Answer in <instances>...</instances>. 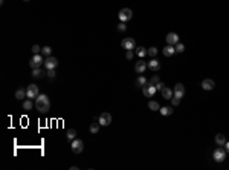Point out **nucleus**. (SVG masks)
<instances>
[{
    "mask_svg": "<svg viewBox=\"0 0 229 170\" xmlns=\"http://www.w3.org/2000/svg\"><path fill=\"white\" fill-rule=\"evenodd\" d=\"M75 136H76V130H75V129H70L69 132H67V139H69V141H73Z\"/></svg>",
    "mask_w": 229,
    "mask_h": 170,
    "instance_id": "nucleus-27",
    "label": "nucleus"
},
{
    "mask_svg": "<svg viewBox=\"0 0 229 170\" xmlns=\"http://www.w3.org/2000/svg\"><path fill=\"white\" fill-rule=\"evenodd\" d=\"M43 63H44V57L42 54H34V57L29 60V66L34 69V68H40Z\"/></svg>",
    "mask_w": 229,
    "mask_h": 170,
    "instance_id": "nucleus-3",
    "label": "nucleus"
},
{
    "mask_svg": "<svg viewBox=\"0 0 229 170\" xmlns=\"http://www.w3.org/2000/svg\"><path fill=\"white\" fill-rule=\"evenodd\" d=\"M46 75L50 78V80H53V78H55V69H49V71L46 72Z\"/></svg>",
    "mask_w": 229,
    "mask_h": 170,
    "instance_id": "nucleus-33",
    "label": "nucleus"
},
{
    "mask_svg": "<svg viewBox=\"0 0 229 170\" xmlns=\"http://www.w3.org/2000/svg\"><path fill=\"white\" fill-rule=\"evenodd\" d=\"M225 147H226V152L229 153V141H226V144H225Z\"/></svg>",
    "mask_w": 229,
    "mask_h": 170,
    "instance_id": "nucleus-38",
    "label": "nucleus"
},
{
    "mask_svg": "<svg viewBox=\"0 0 229 170\" xmlns=\"http://www.w3.org/2000/svg\"><path fill=\"white\" fill-rule=\"evenodd\" d=\"M226 155H228L226 149L217 147V149L214 150V153H212V158H214V161H217V163H223L226 160Z\"/></svg>",
    "mask_w": 229,
    "mask_h": 170,
    "instance_id": "nucleus-2",
    "label": "nucleus"
},
{
    "mask_svg": "<svg viewBox=\"0 0 229 170\" xmlns=\"http://www.w3.org/2000/svg\"><path fill=\"white\" fill-rule=\"evenodd\" d=\"M118 31H119V32H125V31H127V25H125V22H121V23L118 25Z\"/></svg>",
    "mask_w": 229,
    "mask_h": 170,
    "instance_id": "nucleus-31",
    "label": "nucleus"
},
{
    "mask_svg": "<svg viewBox=\"0 0 229 170\" xmlns=\"http://www.w3.org/2000/svg\"><path fill=\"white\" fill-rule=\"evenodd\" d=\"M101 126H109L112 123V115L109 112H102L99 116H98V120H96Z\"/></svg>",
    "mask_w": 229,
    "mask_h": 170,
    "instance_id": "nucleus-7",
    "label": "nucleus"
},
{
    "mask_svg": "<svg viewBox=\"0 0 229 170\" xmlns=\"http://www.w3.org/2000/svg\"><path fill=\"white\" fill-rule=\"evenodd\" d=\"M35 109H37L38 112H42V113L47 112V110L50 109V101H49V97H47V95H44V94H40V95L35 98Z\"/></svg>",
    "mask_w": 229,
    "mask_h": 170,
    "instance_id": "nucleus-1",
    "label": "nucleus"
},
{
    "mask_svg": "<svg viewBox=\"0 0 229 170\" xmlns=\"http://www.w3.org/2000/svg\"><path fill=\"white\" fill-rule=\"evenodd\" d=\"M174 52H176V48H174L173 45H167V46L164 48V55H165V57H171Z\"/></svg>",
    "mask_w": 229,
    "mask_h": 170,
    "instance_id": "nucleus-18",
    "label": "nucleus"
},
{
    "mask_svg": "<svg viewBox=\"0 0 229 170\" xmlns=\"http://www.w3.org/2000/svg\"><path fill=\"white\" fill-rule=\"evenodd\" d=\"M70 147H72V152H73V153H81L83 149H84V142H83V139H76V138H75V139L72 141Z\"/></svg>",
    "mask_w": 229,
    "mask_h": 170,
    "instance_id": "nucleus-8",
    "label": "nucleus"
},
{
    "mask_svg": "<svg viewBox=\"0 0 229 170\" xmlns=\"http://www.w3.org/2000/svg\"><path fill=\"white\" fill-rule=\"evenodd\" d=\"M148 55H150L151 58H156V55H157V48H150V49H148Z\"/></svg>",
    "mask_w": 229,
    "mask_h": 170,
    "instance_id": "nucleus-30",
    "label": "nucleus"
},
{
    "mask_svg": "<svg viewBox=\"0 0 229 170\" xmlns=\"http://www.w3.org/2000/svg\"><path fill=\"white\" fill-rule=\"evenodd\" d=\"M148 54V51L144 48V46H139V48H136V55L138 57H141V58H144L145 55Z\"/></svg>",
    "mask_w": 229,
    "mask_h": 170,
    "instance_id": "nucleus-20",
    "label": "nucleus"
},
{
    "mask_svg": "<svg viewBox=\"0 0 229 170\" xmlns=\"http://www.w3.org/2000/svg\"><path fill=\"white\" fill-rule=\"evenodd\" d=\"M32 107H34V104H32V100H31V98L23 101V109H24V110H31Z\"/></svg>",
    "mask_w": 229,
    "mask_h": 170,
    "instance_id": "nucleus-23",
    "label": "nucleus"
},
{
    "mask_svg": "<svg viewBox=\"0 0 229 170\" xmlns=\"http://www.w3.org/2000/svg\"><path fill=\"white\" fill-rule=\"evenodd\" d=\"M173 92H174V97H179V98H182V97L185 95V86H183L182 83H177L176 86H174Z\"/></svg>",
    "mask_w": 229,
    "mask_h": 170,
    "instance_id": "nucleus-11",
    "label": "nucleus"
},
{
    "mask_svg": "<svg viewBox=\"0 0 229 170\" xmlns=\"http://www.w3.org/2000/svg\"><path fill=\"white\" fill-rule=\"evenodd\" d=\"M159 81H160V78H159V75H157V74H156V75H153V77L150 78V84H153V86H156Z\"/></svg>",
    "mask_w": 229,
    "mask_h": 170,
    "instance_id": "nucleus-29",
    "label": "nucleus"
},
{
    "mask_svg": "<svg viewBox=\"0 0 229 170\" xmlns=\"http://www.w3.org/2000/svg\"><path fill=\"white\" fill-rule=\"evenodd\" d=\"M215 142H217V146H225L226 144V136L223 133H217L215 135Z\"/></svg>",
    "mask_w": 229,
    "mask_h": 170,
    "instance_id": "nucleus-19",
    "label": "nucleus"
},
{
    "mask_svg": "<svg viewBox=\"0 0 229 170\" xmlns=\"http://www.w3.org/2000/svg\"><path fill=\"white\" fill-rule=\"evenodd\" d=\"M44 66H46V71H49V69H57V66H58V60L55 58V57H46V60H44Z\"/></svg>",
    "mask_w": 229,
    "mask_h": 170,
    "instance_id": "nucleus-10",
    "label": "nucleus"
},
{
    "mask_svg": "<svg viewBox=\"0 0 229 170\" xmlns=\"http://www.w3.org/2000/svg\"><path fill=\"white\" fill-rule=\"evenodd\" d=\"M160 94H162V97H164L165 100H171V98L174 97V92H173L170 87H167V86H165L162 90H160Z\"/></svg>",
    "mask_w": 229,
    "mask_h": 170,
    "instance_id": "nucleus-16",
    "label": "nucleus"
},
{
    "mask_svg": "<svg viewBox=\"0 0 229 170\" xmlns=\"http://www.w3.org/2000/svg\"><path fill=\"white\" fill-rule=\"evenodd\" d=\"M121 46H122L124 49H127V51H133V49H136V42H134L131 37H127V38H124V40L121 42Z\"/></svg>",
    "mask_w": 229,
    "mask_h": 170,
    "instance_id": "nucleus-6",
    "label": "nucleus"
},
{
    "mask_svg": "<svg viewBox=\"0 0 229 170\" xmlns=\"http://www.w3.org/2000/svg\"><path fill=\"white\" fill-rule=\"evenodd\" d=\"M147 68H148V64H147L144 60H141V61H138V63H136V66H134V71H136L138 74H144Z\"/></svg>",
    "mask_w": 229,
    "mask_h": 170,
    "instance_id": "nucleus-15",
    "label": "nucleus"
},
{
    "mask_svg": "<svg viewBox=\"0 0 229 170\" xmlns=\"http://www.w3.org/2000/svg\"><path fill=\"white\" fill-rule=\"evenodd\" d=\"M160 113H162V115H171L173 113V107H160Z\"/></svg>",
    "mask_w": 229,
    "mask_h": 170,
    "instance_id": "nucleus-28",
    "label": "nucleus"
},
{
    "mask_svg": "<svg viewBox=\"0 0 229 170\" xmlns=\"http://www.w3.org/2000/svg\"><path fill=\"white\" fill-rule=\"evenodd\" d=\"M50 54H52V48H50V46L42 48V55H43V57H50Z\"/></svg>",
    "mask_w": 229,
    "mask_h": 170,
    "instance_id": "nucleus-24",
    "label": "nucleus"
},
{
    "mask_svg": "<svg viewBox=\"0 0 229 170\" xmlns=\"http://www.w3.org/2000/svg\"><path fill=\"white\" fill-rule=\"evenodd\" d=\"M40 95V90H38V86L37 84H29L28 89H26V97L28 98H37Z\"/></svg>",
    "mask_w": 229,
    "mask_h": 170,
    "instance_id": "nucleus-4",
    "label": "nucleus"
},
{
    "mask_svg": "<svg viewBox=\"0 0 229 170\" xmlns=\"http://www.w3.org/2000/svg\"><path fill=\"white\" fill-rule=\"evenodd\" d=\"M183 51H185V46L182 43H177L176 45V52H183Z\"/></svg>",
    "mask_w": 229,
    "mask_h": 170,
    "instance_id": "nucleus-35",
    "label": "nucleus"
},
{
    "mask_svg": "<svg viewBox=\"0 0 229 170\" xmlns=\"http://www.w3.org/2000/svg\"><path fill=\"white\" fill-rule=\"evenodd\" d=\"M164 87H165V84H164V83H162V81H159V83H157V84H156V89H157V90H162V89H164Z\"/></svg>",
    "mask_w": 229,
    "mask_h": 170,
    "instance_id": "nucleus-37",
    "label": "nucleus"
},
{
    "mask_svg": "<svg viewBox=\"0 0 229 170\" xmlns=\"http://www.w3.org/2000/svg\"><path fill=\"white\" fill-rule=\"evenodd\" d=\"M46 72H47V71H44V69H42V68H34V69H32V77H34V78H43Z\"/></svg>",
    "mask_w": 229,
    "mask_h": 170,
    "instance_id": "nucleus-17",
    "label": "nucleus"
},
{
    "mask_svg": "<svg viewBox=\"0 0 229 170\" xmlns=\"http://www.w3.org/2000/svg\"><path fill=\"white\" fill-rule=\"evenodd\" d=\"M202 87H203V90H212L215 87V81L211 78H206V80L202 81Z\"/></svg>",
    "mask_w": 229,
    "mask_h": 170,
    "instance_id": "nucleus-13",
    "label": "nucleus"
},
{
    "mask_svg": "<svg viewBox=\"0 0 229 170\" xmlns=\"http://www.w3.org/2000/svg\"><path fill=\"white\" fill-rule=\"evenodd\" d=\"M179 43V35L176 32H168L167 35V45H177Z\"/></svg>",
    "mask_w": 229,
    "mask_h": 170,
    "instance_id": "nucleus-12",
    "label": "nucleus"
},
{
    "mask_svg": "<svg viewBox=\"0 0 229 170\" xmlns=\"http://www.w3.org/2000/svg\"><path fill=\"white\" fill-rule=\"evenodd\" d=\"M24 97H26V90H23V89L16 90V98H17V100H21V98H24Z\"/></svg>",
    "mask_w": 229,
    "mask_h": 170,
    "instance_id": "nucleus-26",
    "label": "nucleus"
},
{
    "mask_svg": "<svg viewBox=\"0 0 229 170\" xmlns=\"http://www.w3.org/2000/svg\"><path fill=\"white\" fill-rule=\"evenodd\" d=\"M148 68H150L153 72H157V71L160 69V63H159V60H157V58H151L150 61H148Z\"/></svg>",
    "mask_w": 229,
    "mask_h": 170,
    "instance_id": "nucleus-14",
    "label": "nucleus"
},
{
    "mask_svg": "<svg viewBox=\"0 0 229 170\" xmlns=\"http://www.w3.org/2000/svg\"><path fill=\"white\" fill-rule=\"evenodd\" d=\"M99 123H92L90 124V127H89V130H90V133H93V135H95V133H98L99 132Z\"/></svg>",
    "mask_w": 229,
    "mask_h": 170,
    "instance_id": "nucleus-22",
    "label": "nucleus"
},
{
    "mask_svg": "<svg viewBox=\"0 0 229 170\" xmlns=\"http://www.w3.org/2000/svg\"><path fill=\"white\" fill-rule=\"evenodd\" d=\"M148 109L150 110H160V106H159V103L151 100V101H148Z\"/></svg>",
    "mask_w": 229,
    "mask_h": 170,
    "instance_id": "nucleus-21",
    "label": "nucleus"
},
{
    "mask_svg": "<svg viewBox=\"0 0 229 170\" xmlns=\"http://www.w3.org/2000/svg\"><path fill=\"white\" fill-rule=\"evenodd\" d=\"M171 104H173V106H179V104H180V98L179 97H173L171 98Z\"/></svg>",
    "mask_w": 229,
    "mask_h": 170,
    "instance_id": "nucleus-32",
    "label": "nucleus"
},
{
    "mask_svg": "<svg viewBox=\"0 0 229 170\" xmlns=\"http://www.w3.org/2000/svg\"><path fill=\"white\" fill-rule=\"evenodd\" d=\"M145 84H147V78H145L144 75H141V77H138V80H136V86H139V87L142 86V87H144Z\"/></svg>",
    "mask_w": 229,
    "mask_h": 170,
    "instance_id": "nucleus-25",
    "label": "nucleus"
},
{
    "mask_svg": "<svg viewBox=\"0 0 229 170\" xmlns=\"http://www.w3.org/2000/svg\"><path fill=\"white\" fill-rule=\"evenodd\" d=\"M24 2H29V0H24Z\"/></svg>",
    "mask_w": 229,
    "mask_h": 170,
    "instance_id": "nucleus-39",
    "label": "nucleus"
},
{
    "mask_svg": "<svg viewBox=\"0 0 229 170\" xmlns=\"http://www.w3.org/2000/svg\"><path fill=\"white\" fill-rule=\"evenodd\" d=\"M133 17V11L130 8H122L119 11V20L121 22H128Z\"/></svg>",
    "mask_w": 229,
    "mask_h": 170,
    "instance_id": "nucleus-5",
    "label": "nucleus"
},
{
    "mask_svg": "<svg viewBox=\"0 0 229 170\" xmlns=\"http://www.w3.org/2000/svg\"><path fill=\"white\" fill-rule=\"evenodd\" d=\"M32 52H34V54H42V48H40L38 45H34L32 46Z\"/></svg>",
    "mask_w": 229,
    "mask_h": 170,
    "instance_id": "nucleus-34",
    "label": "nucleus"
},
{
    "mask_svg": "<svg viewBox=\"0 0 229 170\" xmlns=\"http://www.w3.org/2000/svg\"><path fill=\"white\" fill-rule=\"evenodd\" d=\"M156 86H153V84H150V83H147L144 87H142V92H144V95L147 97V98H151L154 94H156Z\"/></svg>",
    "mask_w": 229,
    "mask_h": 170,
    "instance_id": "nucleus-9",
    "label": "nucleus"
},
{
    "mask_svg": "<svg viewBox=\"0 0 229 170\" xmlns=\"http://www.w3.org/2000/svg\"><path fill=\"white\" fill-rule=\"evenodd\" d=\"M133 55H134V54H133V51H127L125 58H127V60H131V58H133Z\"/></svg>",
    "mask_w": 229,
    "mask_h": 170,
    "instance_id": "nucleus-36",
    "label": "nucleus"
}]
</instances>
